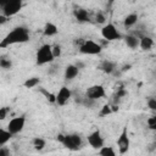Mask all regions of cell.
<instances>
[{"mask_svg":"<svg viewBox=\"0 0 156 156\" xmlns=\"http://www.w3.org/2000/svg\"><path fill=\"white\" fill-rule=\"evenodd\" d=\"M102 50V46L94 40H84V43L79 46V51L84 55H99Z\"/></svg>","mask_w":156,"mask_h":156,"instance_id":"obj_5","label":"cell"},{"mask_svg":"<svg viewBox=\"0 0 156 156\" xmlns=\"http://www.w3.org/2000/svg\"><path fill=\"white\" fill-rule=\"evenodd\" d=\"M99 155L101 156H115L116 155V151L113 150L112 146H102L101 149H99Z\"/></svg>","mask_w":156,"mask_h":156,"instance_id":"obj_22","label":"cell"},{"mask_svg":"<svg viewBox=\"0 0 156 156\" xmlns=\"http://www.w3.org/2000/svg\"><path fill=\"white\" fill-rule=\"evenodd\" d=\"M147 107L152 111H156V98H150L147 99Z\"/></svg>","mask_w":156,"mask_h":156,"instance_id":"obj_31","label":"cell"},{"mask_svg":"<svg viewBox=\"0 0 156 156\" xmlns=\"http://www.w3.org/2000/svg\"><path fill=\"white\" fill-rule=\"evenodd\" d=\"M105 95H106L105 88L100 84H94V85L89 87L85 91V96H88L90 99H94V100L102 99V98H105Z\"/></svg>","mask_w":156,"mask_h":156,"instance_id":"obj_10","label":"cell"},{"mask_svg":"<svg viewBox=\"0 0 156 156\" xmlns=\"http://www.w3.org/2000/svg\"><path fill=\"white\" fill-rule=\"evenodd\" d=\"M32 145L34 146L35 150H43L45 147V145H46V141H45V139H43L40 136H35L32 140Z\"/></svg>","mask_w":156,"mask_h":156,"instance_id":"obj_21","label":"cell"},{"mask_svg":"<svg viewBox=\"0 0 156 156\" xmlns=\"http://www.w3.org/2000/svg\"><path fill=\"white\" fill-rule=\"evenodd\" d=\"M61 51H62V49H61V45L56 44V45H54V46H52V54H54L55 58H56V57H58V56L61 55Z\"/></svg>","mask_w":156,"mask_h":156,"instance_id":"obj_32","label":"cell"},{"mask_svg":"<svg viewBox=\"0 0 156 156\" xmlns=\"http://www.w3.org/2000/svg\"><path fill=\"white\" fill-rule=\"evenodd\" d=\"M124 43H126V45H127L129 49L134 50V49L139 48L140 38H139V37H136L135 34H128V35H126V37H124Z\"/></svg>","mask_w":156,"mask_h":156,"instance_id":"obj_14","label":"cell"},{"mask_svg":"<svg viewBox=\"0 0 156 156\" xmlns=\"http://www.w3.org/2000/svg\"><path fill=\"white\" fill-rule=\"evenodd\" d=\"M39 91L45 96V99H46L48 101H50V102H52V104H56V95H55V94L49 93V91H48L46 89H44V88H40Z\"/></svg>","mask_w":156,"mask_h":156,"instance_id":"obj_24","label":"cell"},{"mask_svg":"<svg viewBox=\"0 0 156 156\" xmlns=\"http://www.w3.org/2000/svg\"><path fill=\"white\" fill-rule=\"evenodd\" d=\"M138 18H139V16H138V13H129V15H127L126 17H124V20H123V26L126 27V28H130V27H133L136 22H138Z\"/></svg>","mask_w":156,"mask_h":156,"instance_id":"obj_17","label":"cell"},{"mask_svg":"<svg viewBox=\"0 0 156 156\" xmlns=\"http://www.w3.org/2000/svg\"><path fill=\"white\" fill-rule=\"evenodd\" d=\"M98 104V100H94V99H90L88 96H84L83 100H82V105L87 108H94Z\"/></svg>","mask_w":156,"mask_h":156,"instance_id":"obj_23","label":"cell"},{"mask_svg":"<svg viewBox=\"0 0 156 156\" xmlns=\"http://www.w3.org/2000/svg\"><path fill=\"white\" fill-rule=\"evenodd\" d=\"M98 68L100 71H102L104 73H106V74H111L116 69V63L110 61V60H104V61H101V63L99 65Z\"/></svg>","mask_w":156,"mask_h":156,"instance_id":"obj_15","label":"cell"},{"mask_svg":"<svg viewBox=\"0 0 156 156\" xmlns=\"http://www.w3.org/2000/svg\"><path fill=\"white\" fill-rule=\"evenodd\" d=\"M7 18H9L7 16H5V15H2V13H1V15H0V23H1V24H4V23L7 21Z\"/></svg>","mask_w":156,"mask_h":156,"instance_id":"obj_35","label":"cell"},{"mask_svg":"<svg viewBox=\"0 0 156 156\" xmlns=\"http://www.w3.org/2000/svg\"><path fill=\"white\" fill-rule=\"evenodd\" d=\"M61 144L71 150V151H77L82 147V138L79 134L77 133H72V134H63L62 136V140H61Z\"/></svg>","mask_w":156,"mask_h":156,"instance_id":"obj_3","label":"cell"},{"mask_svg":"<svg viewBox=\"0 0 156 156\" xmlns=\"http://www.w3.org/2000/svg\"><path fill=\"white\" fill-rule=\"evenodd\" d=\"M0 67H1L2 69H5V71H9V69H11V67H12V61H11L10 58L2 56V57L0 58Z\"/></svg>","mask_w":156,"mask_h":156,"instance_id":"obj_25","label":"cell"},{"mask_svg":"<svg viewBox=\"0 0 156 156\" xmlns=\"http://www.w3.org/2000/svg\"><path fill=\"white\" fill-rule=\"evenodd\" d=\"M0 156H10V150L5 146H0Z\"/></svg>","mask_w":156,"mask_h":156,"instance_id":"obj_33","label":"cell"},{"mask_svg":"<svg viewBox=\"0 0 156 156\" xmlns=\"http://www.w3.org/2000/svg\"><path fill=\"white\" fill-rule=\"evenodd\" d=\"M7 1H9V0H0V9H1V7H2Z\"/></svg>","mask_w":156,"mask_h":156,"instance_id":"obj_36","label":"cell"},{"mask_svg":"<svg viewBox=\"0 0 156 156\" xmlns=\"http://www.w3.org/2000/svg\"><path fill=\"white\" fill-rule=\"evenodd\" d=\"M112 112H113V110H112V106H111V105H104V106L101 107L100 112H99V116H100V117H105V116H107V115H111Z\"/></svg>","mask_w":156,"mask_h":156,"instance_id":"obj_26","label":"cell"},{"mask_svg":"<svg viewBox=\"0 0 156 156\" xmlns=\"http://www.w3.org/2000/svg\"><path fill=\"white\" fill-rule=\"evenodd\" d=\"M127 95V90L126 89H123V88H119L118 90H117V93H116V95H115V101H118V100H121L123 96H126Z\"/></svg>","mask_w":156,"mask_h":156,"instance_id":"obj_27","label":"cell"},{"mask_svg":"<svg viewBox=\"0 0 156 156\" xmlns=\"http://www.w3.org/2000/svg\"><path fill=\"white\" fill-rule=\"evenodd\" d=\"M24 124H26V117L24 116H17V117H13L12 119H10V122L7 124V129L15 135V134H18L23 130Z\"/></svg>","mask_w":156,"mask_h":156,"instance_id":"obj_8","label":"cell"},{"mask_svg":"<svg viewBox=\"0 0 156 156\" xmlns=\"http://www.w3.org/2000/svg\"><path fill=\"white\" fill-rule=\"evenodd\" d=\"M101 35L106 41H113V40H119L122 39L121 33L118 29L115 27L113 23H107L101 28Z\"/></svg>","mask_w":156,"mask_h":156,"instance_id":"obj_4","label":"cell"},{"mask_svg":"<svg viewBox=\"0 0 156 156\" xmlns=\"http://www.w3.org/2000/svg\"><path fill=\"white\" fill-rule=\"evenodd\" d=\"M57 67H58V66H51V67L48 69V73H49V74H54V73L57 71Z\"/></svg>","mask_w":156,"mask_h":156,"instance_id":"obj_34","label":"cell"},{"mask_svg":"<svg viewBox=\"0 0 156 156\" xmlns=\"http://www.w3.org/2000/svg\"><path fill=\"white\" fill-rule=\"evenodd\" d=\"M152 45H154L152 38H150V37H147V35H143V37L140 38V44H139V46L141 48V50H144V51L151 50Z\"/></svg>","mask_w":156,"mask_h":156,"instance_id":"obj_18","label":"cell"},{"mask_svg":"<svg viewBox=\"0 0 156 156\" xmlns=\"http://www.w3.org/2000/svg\"><path fill=\"white\" fill-rule=\"evenodd\" d=\"M71 98H72V91L69 90V88L63 85V87L60 88V90L56 94V104L58 106H63L68 102V100Z\"/></svg>","mask_w":156,"mask_h":156,"instance_id":"obj_11","label":"cell"},{"mask_svg":"<svg viewBox=\"0 0 156 156\" xmlns=\"http://www.w3.org/2000/svg\"><path fill=\"white\" fill-rule=\"evenodd\" d=\"M117 146H118V152L121 155H124L128 150H129V146H130V140H129V136H128V130H127V127H124L117 139Z\"/></svg>","mask_w":156,"mask_h":156,"instance_id":"obj_7","label":"cell"},{"mask_svg":"<svg viewBox=\"0 0 156 156\" xmlns=\"http://www.w3.org/2000/svg\"><path fill=\"white\" fill-rule=\"evenodd\" d=\"M10 112V107H7V106H5V107H1L0 108V119L2 121V119H5L6 117H7V113Z\"/></svg>","mask_w":156,"mask_h":156,"instance_id":"obj_30","label":"cell"},{"mask_svg":"<svg viewBox=\"0 0 156 156\" xmlns=\"http://www.w3.org/2000/svg\"><path fill=\"white\" fill-rule=\"evenodd\" d=\"M29 39H30V34L28 28L24 26H17L12 30H10L6 34V37L0 41V48L4 49L13 44H23L29 41Z\"/></svg>","mask_w":156,"mask_h":156,"instance_id":"obj_1","label":"cell"},{"mask_svg":"<svg viewBox=\"0 0 156 156\" xmlns=\"http://www.w3.org/2000/svg\"><path fill=\"white\" fill-rule=\"evenodd\" d=\"M73 16L80 23H84V22H89L90 21V16H89L88 10H85L83 7H76L73 10Z\"/></svg>","mask_w":156,"mask_h":156,"instance_id":"obj_12","label":"cell"},{"mask_svg":"<svg viewBox=\"0 0 156 156\" xmlns=\"http://www.w3.org/2000/svg\"><path fill=\"white\" fill-rule=\"evenodd\" d=\"M21 9H22V0H9L1 7V13L10 18L11 16L18 13Z\"/></svg>","mask_w":156,"mask_h":156,"instance_id":"obj_6","label":"cell"},{"mask_svg":"<svg viewBox=\"0 0 156 156\" xmlns=\"http://www.w3.org/2000/svg\"><path fill=\"white\" fill-rule=\"evenodd\" d=\"M79 73V67L77 65H67L65 68V79L66 80H73Z\"/></svg>","mask_w":156,"mask_h":156,"instance_id":"obj_13","label":"cell"},{"mask_svg":"<svg viewBox=\"0 0 156 156\" xmlns=\"http://www.w3.org/2000/svg\"><path fill=\"white\" fill-rule=\"evenodd\" d=\"M88 144L95 150H99L104 146V138L99 129H95L88 135Z\"/></svg>","mask_w":156,"mask_h":156,"instance_id":"obj_9","label":"cell"},{"mask_svg":"<svg viewBox=\"0 0 156 156\" xmlns=\"http://www.w3.org/2000/svg\"><path fill=\"white\" fill-rule=\"evenodd\" d=\"M55 60V56L52 54V46L50 44H43L35 54V63L38 66H43L46 63H51Z\"/></svg>","mask_w":156,"mask_h":156,"instance_id":"obj_2","label":"cell"},{"mask_svg":"<svg viewBox=\"0 0 156 156\" xmlns=\"http://www.w3.org/2000/svg\"><path fill=\"white\" fill-rule=\"evenodd\" d=\"M113 2H115V0H108V7H110V6H111Z\"/></svg>","mask_w":156,"mask_h":156,"instance_id":"obj_37","label":"cell"},{"mask_svg":"<svg viewBox=\"0 0 156 156\" xmlns=\"http://www.w3.org/2000/svg\"><path fill=\"white\" fill-rule=\"evenodd\" d=\"M39 84H40V78H38V77H30V78H28V79L24 80L23 87L27 88V89H33V88L38 87Z\"/></svg>","mask_w":156,"mask_h":156,"instance_id":"obj_19","label":"cell"},{"mask_svg":"<svg viewBox=\"0 0 156 156\" xmlns=\"http://www.w3.org/2000/svg\"><path fill=\"white\" fill-rule=\"evenodd\" d=\"M12 133L9 129H0V146H4L11 138H12Z\"/></svg>","mask_w":156,"mask_h":156,"instance_id":"obj_20","label":"cell"},{"mask_svg":"<svg viewBox=\"0 0 156 156\" xmlns=\"http://www.w3.org/2000/svg\"><path fill=\"white\" fill-rule=\"evenodd\" d=\"M147 126H149L150 129L156 130V115H155V116H151V117L147 119Z\"/></svg>","mask_w":156,"mask_h":156,"instance_id":"obj_29","label":"cell"},{"mask_svg":"<svg viewBox=\"0 0 156 156\" xmlns=\"http://www.w3.org/2000/svg\"><path fill=\"white\" fill-rule=\"evenodd\" d=\"M95 21H96L98 23H100V24H104V23L106 22V16H105L101 11H99V12L96 13V16H95Z\"/></svg>","mask_w":156,"mask_h":156,"instance_id":"obj_28","label":"cell"},{"mask_svg":"<svg viewBox=\"0 0 156 156\" xmlns=\"http://www.w3.org/2000/svg\"><path fill=\"white\" fill-rule=\"evenodd\" d=\"M43 33L45 37H54L58 33V28L55 23L52 22H48L45 26H44V29H43Z\"/></svg>","mask_w":156,"mask_h":156,"instance_id":"obj_16","label":"cell"}]
</instances>
